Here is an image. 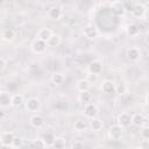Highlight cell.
<instances>
[{
    "mask_svg": "<svg viewBox=\"0 0 149 149\" xmlns=\"http://www.w3.org/2000/svg\"><path fill=\"white\" fill-rule=\"evenodd\" d=\"M108 137L113 141H121L125 136V128L122 126H120L119 123L116 125H113L108 128Z\"/></svg>",
    "mask_w": 149,
    "mask_h": 149,
    "instance_id": "obj_1",
    "label": "cell"
},
{
    "mask_svg": "<svg viewBox=\"0 0 149 149\" xmlns=\"http://www.w3.org/2000/svg\"><path fill=\"white\" fill-rule=\"evenodd\" d=\"M29 48H30V51L33 54H35V55H42V54L45 52V50L48 48V43L45 41H42V40H40V38L36 37L35 40L31 41Z\"/></svg>",
    "mask_w": 149,
    "mask_h": 149,
    "instance_id": "obj_2",
    "label": "cell"
},
{
    "mask_svg": "<svg viewBox=\"0 0 149 149\" xmlns=\"http://www.w3.org/2000/svg\"><path fill=\"white\" fill-rule=\"evenodd\" d=\"M24 107H26V109H27L28 112L37 113V112L41 109V107H42V102H41V100H40L38 98L31 97V98H29V99L26 100Z\"/></svg>",
    "mask_w": 149,
    "mask_h": 149,
    "instance_id": "obj_3",
    "label": "cell"
},
{
    "mask_svg": "<svg viewBox=\"0 0 149 149\" xmlns=\"http://www.w3.org/2000/svg\"><path fill=\"white\" fill-rule=\"evenodd\" d=\"M14 137H15L14 132H10V130L2 132L1 135H0V146L2 148H12Z\"/></svg>",
    "mask_w": 149,
    "mask_h": 149,
    "instance_id": "obj_4",
    "label": "cell"
},
{
    "mask_svg": "<svg viewBox=\"0 0 149 149\" xmlns=\"http://www.w3.org/2000/svg\"><path fill=\"white\" fill-rule=\"evenodd\" d=\"M126 57L129 62L136 63L142 58V51L137 47H130L126 50Z\"/></svg>",
    "mask_w": 149,
    "mask_h": 149,
    "instance_id": "obj_5",
    "label": "cell"
},
{
    "mask_svg": "<svg viewBox=\"0 0 149 149\" xmlns=\"http://www.w3.org/2000/svg\"><path fill=\"white\" fill-rule=\"evenodd\" d=\"M130 13H132L133 17L141 20V19H143V17L146 16V14H147V7H146L143 3H141V2H135V5L132 7Z\"/></svg>",
    "mask_w": 149,
    "mask_h": 149,
    "instance_id": "obj_6",
    "label": "cell"
},
{
    "mask_svg": "<svg viewBox=\"0 0 149 149\" xmlns=\"http://www.w3.org/2000/svg\"><path fill=\"white\" fill-rule=\"evenodd\" d=\"M83 35L87 40H97L99 37V29L94 24H87L83 29Z\"/></svg>",
    "mask_w": 149,
    "mask_h": 149,
    "instance_id": "obj_7",
    "label": "cell"
},
{
    "mask_svg": "<svg viewBox=\"0 0 149 149\" xmlns=\"http://www.w3.org/2000/svg\"><path fill=\"white\" fill-rule=\"evenodd\" d=\"M12 99H13V94L9 93L8 91L2 90L0 92V107L1 109H6L12 107Z\"/></svg>",
    "mask_w": 149,
    "mask_h": 149,
    "instance_id": "obj_8",
    "label": "cell"
},
{
    "mask_svg": "<svg viewBox=\"0 0 149 149\" xmlns=\"http://www.w3.org/2000/svg\"><path fill=\"white\" fill-rule=\"evenodd\" d=\"M44 123H45L44 118L38 113H33L29 116V125L35 129H41L44 126Z\"/></svg>",
    "mask_w": 149,
    "mask_h": 149,
    "instance_id": "obj_9",
    "label": "cell"
},
{
    "mask_svg": "<svg viewBox=\"0 0 149 149\" xmlns=\"http://www.w3.org/2000/svg\"><path fill=\"white\" fill-rule=\"evenodd\" d=\"M102 70H104V65L99 59H94L87 65V71L93 76H99L102 72Z\"/></svg>",
    "mask_w": 149,
    "mask_h": 149,
    "instance_id": "obj_10",
    "label": "cell"
},
{
    "mask_svg": "<svg viewBox=\"0 0 149 149\" xmlns=\"http://www.w3.org/2000/svg\"><path fill=\"white\" fill-rule=\"evenodd\" d=\"M84 116L86 119H92V118H95L98 116V107L93 102H88V104H85L84 105Z\"/></svg>",
    "mask_w": 149,
    "mask_h": 149,
    "instance_id": "obj_11",
    "label": "cell"
},
{
    "mask_svg": "<svg viewBox=\"0 0 149 149\" xmlns=\"http://www.w3.org/2000/svg\"><path fill=\"white\" fill-rule=\"evenodd\" d=\"M116 123H119L123 128L129 127L132 125V114L128 112H121L116 118Z\"/></svg>",
    "mask_w": 149,
    "mask_h": 149,
    "instance_id": "obj_12",
    "label": "cell"
},
{
    "mask_svg": "<svg viewBox=\"0 0 149 149\" xmlns=\"http://www.w3.org/2000/svg\"><path fill=\"white\" fill-rule=\"evenodd\" d=\"M115 83L111 79H105L102 83H101V91L105 93V94H112V93H115Z\"/></svg>",
    "mask_w": 149,
    "mask_h": 149,
    "instance_id": "obj_13",
    "label": "cell"
},
{
    "mask_svg": "<svg viewBox=\"0 0 149 149\" xmlns=\"http://www.w3.org/2000/svg\"><path fill=\"white\" fill-rule=\"evenodd\" d=\"M63 16V9L58 6H55V7H51L48 12V17L52 21H58L61 20Z\"/></svg>",
    "mask_w": 149,
    "mask_h": 149,
    "instance_id": "obj_14",
    "label": "cell"
},
{
    "mask_svg": "<svg viewBox=\"0 0 149 149\" xmlns=\"http://www.w3.org/2000/svg\"><path fill=\"white\" fill-rule=\"evenodd\" d=\"M88 126H90V129H91L92 132H100V130H102V128H104V121H102L100 118L95 116V118L90 119Z\"/></svg>",
    "mask_w": 149,
    "mask_h": 149,
    "instance_id": "obj_15",
    "label": "cell"
},
{
    "mask_svg": "<svg viewBox=\"0 0 149 149\" xmlns=\"http://www.w3.org/2000/svg\"><path fill=\"white\" fill-rule=\"evenodd\" d=\"M1 38L6 43H12L15 38V31L12 28H5L1 31Z\"/></svg>",
    "mask_w": 149,
    "mask_h": 149,
    "instance_id": "obj_16",
    "label": "cell"
},
{
    "mask_svg": "<svg viewBox=\"0 0 149 149\" xmlns=\"http://www.w3.org/2000/svg\"><path fill=\"white\" fill-rule=\"evenodd\" d=\"M73 129H74L76 132H79V133H81V132H87V129H90V126H88V122H87L86 120H84V119H78V120H76L74 123H73Z\"/></svg>",
    "mask_w": 149,
    "mask_h": 149,
    "instance_id": "obj_17",
    "label": "cell"
},
{
    "mask_svg": "<svg viewBox=\"0 0 149 149\" xmlns=\"http://www.w3.org/2000/svg\"><path fill=\"white\" fill-rule=\"evenodd\" d=\"M52 34L54 33H52V30L50 28H41V29H38L37 34H36V37L40 38V40H42V41L48 42L49 38L52 36Z\"/></svg>",
    "mask_w": 149,
    "mask_h": 149,
    "instance_id": "obj_18",
    "label": "cell"
},
{
    "mask_svg": "<svg viewBox=\"0 0 149 149\" xmlns=\"http://www.w3.org/2000/svg\"><path fill=\"white\" fill-rule=\"evenodd\" d=\"M76 88L78 92H81V91H88L91 88V81L86 78H81L79 80H77L76 83Z\"/></svg>",
    "mask_w": 149,
    "mask_h": 149,
    "instance_id": "obj_19",
    "label": "cell"
},
{
    "mask_svg": "<svg viewBox=\"0 0 149 149\" xmlns=\"http://www.w3.org/2000/svg\"><path fill=\"white\" fill-rule=\"evenodd\" d=\"M126 33L130 36V37H137L140 35V27L136 23H129L126 27Z\"/></svg>",
    "mask_w": 149,
    "mask_h": 149,
    "instance_id": "obj_20",
    "label": "cell"
},
{
    "mask_svg": "<svg viewBox=\"0 0 149 149\" xmlns=\"http://www.w3.org/2000/svg\"><path fill=\"white\" fill-rule=\"evenodd\" d=\"M144 115L142 113H135L132 115V125L135 127H142L144 125Z\"/></svg>",
    "mask_w": 149,
    "mask_h": 149,
    "instance_id": "obj_21",
    "label": "cell"
},
{
    "mask_svg": "<svg viewBox=\"0 0 149 149\" xmlns=\"http://www.w3.org/2000/svg\"><path fill=\"white\" fill-rule=\"evenodd\" d=\"M78 100H79V102H81L84 105L91 102L92 101V93L90 92V90L88 91H81V92H79L78 93Z\"/></svg>",
    "mask_w": 149,
    "mask_h": 149,
    "instance_id": "obj_22",
    "label": "cell"
},
{
    "mask_svg": "<svg viewBox=\"0 0 149 149\" xmlns=\"http://www.w3.org/2000/svg\"><path fill=\"white\" fill-rule=\"evenodd\" d=\"M111 9H112V12L113 13H115L116 15H123L125 14V12H126V8H125V6L121 3V2H119V1H115V2H113L112 5H111Z\"/></svg>",
    "mask_w": 149,
    "mask_h": 149,
    "instance_id": "obj_23",
    "label": "cell"
},
{
    "mask_svg": "<svg viewBox=\"0 0 149 149\" xmlns=\"http://www.w3.org/2000/svg\"><path fill=\"white\" fill-rule=\"evenodd\" d=\"M24 102H26V100H24L23 94H21V93H15V94H13L12 107H20V106L24 105Z\"/></svg>",
    "mask_w": 149,
    "mask_h": 149,
    "instance_id": "obj_24",
    "label": "cell"
},
{
    "mask_svg": "<svg viewBox=\"0 0 149 149\" xmlns=\"http://www.w3.org/2000/svg\"><path fill=\"white\" fill-rule=\"evenodd\" d=\"M47 43H48V47H50V48H57L62 43V37L58 34H52V36L49 38V41Z\"/></svg>",
    "mask_w": 149,
    "mask_h": 149,
    "instance_id": "obj_25",
    "label": "cell"
},
{
    "mask_svg": "<svg viewBox=\"0 0 149 149\" xmlns=\"http://www.w3.org/2000/svg\"><path fill=\"white\" fill-rule=\"evenodd\" d=\"M128 90H129V87H128V85L125 81H120V83H118L115 85V93L118 95H125V94H127L128 93Z\"/></svg>",
    "mask_w": 149,
    "mask_h": 149,
    "instance_id": "obj_26",
    "label": "cell"
},
{
    "mask_svg": "<svg viewBox=\"0 0 149 149\" xmlns=\"http://www.w3.org/2000/svg\"><path fill=\"white\" fill-rule=\"evenodd\" d=\"M50 79H51V83L52 84H55V85H62L64 83V80H65V77H64V74L62 72H54L51 74V78Z\"/></svg>",
    "mask_w": 149,
    "mask_h": 149,
    "instance_id": "obj_27",
    "label": "cell"
},
{
    "mask_svg": "<svg viewBox=\"0 0 149 149\" xmlns=\"http://www.w3.org/2000/svg\"><path fill=\"white\" fill-rule=\"evenodd\" d=\"M66 147V140L61 137V136H56V140L52 144L51 148H55V149H63Z\"/></svg>",
    "mask_w": 149,
    "mask_h": 149,
    "instance_id": "obj_28",
    "label": "cell"
},
{
    "mask_svg": "<svg viewBox=\"0 0 149 149\" xmlns=\"http://www.w3.org/2000/svg\"><path fill=\"white\" fill-rule=\"evenodd\" d=\"M43 140H44V142L47 143V146L51 148L52 144H54V142H55V140H56V136H55L51 132H47V133L43 135Z\"/></svg>",
    "mask_w": 149,
    "mask_h": 149,
    "instance_id": "obj_29",
    "label": "cell"
},
{
    "mask_svg": "<svg viewBox=\"0 0 149 149\" xmlns=\"http://www.w3.org/2000/svg\"><path fill=\"white\" fill-rule=\"evenodd\" d=\"M30 146L34 147V148H48V146H47V143L44 142L43 137H38V139L33 140Z\"/></svg>",
    "mask_w": 149,
    "mask_h": 149,
    "instance_id": "obj_30",
    "label": "cell"
},
{
    "mask_svg": "<svg viewBox=\"0 0 149 149\" xmlns=\"http://www.w3.org/2000/svg\"><path fill=\"white\" fill-rule=\"evenodd\" d=\"M21 147H23V139L20 135H15L12 148H21Z\"/></svg>",
    "mask_w": 149,
    "mask_h": 149,
    "instance_id": "obj_31",
    "label": "cell"
},
{
    "mask_svg": "<svg viewBox=\"0 0 149 149\" xmlns=\"http://www.w3.org/2000/svg\"><path fill=\"white\" fill-rule=\"evenodd\" d=\"M140 137L149 140V126H142V128L140 130Z\"/></svg>",
    "mask_w": 149,
    "mask_h": 149,
    "instance_id": "obj_32",
    "label": "cell"
},
{
    "mask_svg": "<svg viewBox=\"0 0 149 149\" xmlns=\"http://www.w3.org/2000/svg\"><path fill=\"white\" fill-rule=\"evenodd\" d=\"M85 147V144H84V142H81V141H73L71 144H70V148L71 149H79V148H84Z\"/></svg>",
    "mask_w": 149,
    "mask_h": 149,
    "instance_id": "obj_33",
    "label": "cell"
},
{
    "mask_svg": "<svg viewBox=\"0 0 149 149\" xmlns=\"http://www.w3.org/2000/svg\"><path fill=\"white\" fill-rule=\"evenodd\" d=\"M137 148H141V149H149V140L142 139V140L140 141V143L137 144Z\"/></svg>",
    "mask_w": 149,
    "mask_h": 149,
    "instance_id": "obj_34",
    "label": "cell"
},
{
    "mask_svg": "<svg viewBox=\"0 0 149 149\" xmlns=\"http://www.w3.org/2000/svg\"><path fill=\"white\" fill-rule=\"evenodd\" d=\"M6 66H7V61L5 57H1L0 58V71H3L6 69Z\"/></svg>",
    "mask_w": 149,
    "mask_h": 149,
    "instance_id": "obj_35",
    "label": "cell"
},
{
    "mask_svg": "<svg viewBox=\"0 0 149 149\" xmlns=\"http://www.w3.org/2000/svg\"><path fill=\"white\" fill-rule=\"evenodd\" d=\"M144 41L149 44V30H147V33H146V36H144Z\"/></svg>",
    "mask_w": 149,
    "mask_h": 149,
    "instance_id": "obj_36",
    "label": "cell"
},
{
    "mask_svg": "<svg viewBox=\"0 0 149 149\" xmlns=\"http://www.w3.org/2000/svg\"><path fill=\"white\" fill-rule=\"evenodd\" d=\"M146 102H147V104L149 105V92H148V93L146 94Z\"/></svg>",
    "mask_w": 149,
    "mask_h": 149,
    "instance_id": "obj_37",
    "label": "cell"
},
{
    "mask_svg": "<svg viewBox=\"0 0 149 149\" xmlns=\"http://www.w3.org/2000/svg\"><path fill=\"white\" fill-rule=\"evenodd\" d=\"M130 1H134V2H139L140 0H130Z\"/></svg>",
    "mask_w": 149,
    "mask_h": 149,
    "instance_id": "obj_38",
    "label": "cell"
},
{
    "mask_svg": "<svg viewBox=\"0 0 149 149\" xmlns=\"http://www.w3.org/2000/svg\"><path fill=\"white\" fill-rule=\"evenodd\" d=\"M147 1H148V3H149V0H147Z\"/></svg>",
    "mask_w": 149,
    "mask_h": 149,
    "instance_id": "obj_39",
    "label": "cell"
}]
</instances>
